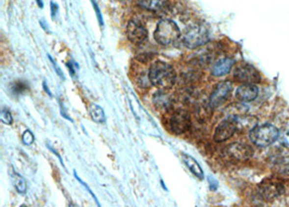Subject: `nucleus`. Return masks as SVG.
Instances as JSON below:
<instances>
[{"instance_id": "nucleus-21", "label": "nucleus", "mask_w": 289, "mask_h": 207, "mask_svg": "<svg viewBox=\"0 0 289 207\" xmlns=\"http://www.w3.org/2000/svg\"><path fill=\"white\" fill-rule=\"evenodd\" d=\"M0 116H1V121L3 122L4 124H11L12 123V115L11 114H10V111L7 109V108H3L1 110V115H0Z\"/></svg>"}, {"instance_id": "nucleus-28", "label": "nucleus", "mask_w": 289, "mask_h": 207, "mask_svg": "<svg viewBox=\"0 0 289 207\" xmlns=\"http://www.w3.org/2000/svg\"><path fill=\"white\" fill-rule=\"evenodd\" d=\"M50 6H51V14H52V17H54L55 13L57 12V6H56V4L54 2H51Z\"/></svg>"}, {"instance_id": "nucleus-13", "label": "nucleus", "mask_w": 289, "mask_h": 207, "mask_svg": "<svg viewBox=\"0 0 289 207\" xmlns=\"http://www.w3.org/2000/svg\"><path fill=\"white\" fill-rule=\"evenodd\" d=\"M234 65V61L232 58H221L214 63V65L212 66L211 72L212 75L215 77H221L224 75H228V73L231 71Z\"/></svg>"}, {"instance_id": "nucleus-16", "label": "nucleus", "mask_w": 289, "mask_h": 207, "mask_svg": "<svg viewBox=\"0 0 289 207\" xmlns=\"http://www.w3.org/2000/svg\"><path fill=\"white\" fill-rule=\"evenodd\" d=\"M168 4V0H139V6L149 11H161Z\"/></svg>"}, {"instance_id": "nucleus-5", "label": "nucleus", "mask_w": 289, "mask_h": 207, "mask_svg": "<svg viewBox=\"0 0 289 207\" xmlns=\"http://www.w3.org/2000/svg\"><path fill=\"white\" fill-rule=\"evenodd\" d=\"M234 77L236 80L244 82L245 84H255L261 80V76L258 70L249 65V64H240L234 70Z\"/></svg>"}, {"instance_id": "nucleus-31", "label": "nucleus", "mask_w": 289, "mask_h": 207, "mask_svg": "<svg viewBox=\"0 0 289 207\" xmlns=\"http://www.w3.org/2000/svg\"><path fill=\"white\" fill-rule=\"evenodd\" d=\"M68 207H76L75 205H73V204H71V205H68Z\"/></svg>"}, {"instance_id": "nucleus-30", "label": "nucleus", "mask_w": 289, "mask_h": 207, "mask_svg": "<svg viewBox=\"0 0 289 207\" xmlns=\"http://www.w3.org/2000/svg\"><path fill=\"white\" fill-rule=\"evenodd\" d=\"M36 1H37L39 8H43L44 7V3H43V1H41V0H36Z\"/></svg>"}, {"instance_id": "nucleus-6", "label": "nucleus", "mask_w": 289, "mask_h": 207, "mask_svg": "<svg viewBox=\"0 0 289 207\" xmlns=\"http://www.w3.org/2000/svg\"><path fill=\"white\" fill-rule=\"evenodd\" d=\"M231 92H232V83L230 81L219 82L209 97L210 107L215 108L221 106L229 98Z\"/></svg>"}, {"instance_id": "nucleus-32", "label": "nucleus", "mask_w": 289, "mask_h": 207, "mask_svg": "<svg viewBox=\"0 0 289 207\" xmlns=\"http://www.w3.org/2000/svg\"><path fill=\"white\" fill-rule=\"evenodd\" d=\"M21 207H27V206H26V205H24V204H23V205H21Z\"/></svg>"}, {"instance_id": "nucleus-10", "label": "nucleus", "mask_w": 289, "mask_h": 207, "mask_svg": "<svg viewBox=\"0 0 289 207\" xmlns=\"http://www.w3.org/2000/svg\"><path fill=\"white\" fill-rule=\"evenodd\" d=\"M237 124H236L235 119H227L223 120L221 123H220L217 129L214 131L213 134V139L217 142H223L228 140L229 138L232 137L236 130H237Z\"/></svg>"}, {"instance_id": "nucleus-12", "label": "nucleus", "mask_w": 289, "mask_h": 207, "mask_svg": "<svg viewBox=\"0 0 289 207\" xmlns=\"http://www.w3.org/2000/svg\"><path fill=\"white\" fill-rule=\"evenodd\" d=\"M259 90L255 84H243L237 90H236V98L239 99L240 102H252L258 96Z\"/></svg>"}, {"instance_id": "nucleus-8", "label": "nucleus", "mask_w": 289, "mask_h": 207, "mask_svg": "<svg viewBox=\"0 0 289 207\" xmlns=\"http://www.w3.org/2000/svg\"><path fill=\"white\" fill-rule=\"evenodd\" d=\"M252 153L254 151L248 145L240 144V142H234V144L229 145L224 149V156L236 161L248 160L249 158H251Z\"/></svg>"}, {"instance_id": "nucleus-7", "label": "nucleus", "mask_w": 289, "mask_h": 207, "mask_svg": "<svg viewBox=\"0 0 289 207\" xmlns=\"http://www.w3.org/2000/svg\"><path fill=\"white\" fill-rule=\"evenodd\" d=\"M191 126V116L186 111L179 110L173 114L169 119V127L175 134H183Z\"/></svg>"}, {"instance_id": "nucleus-19", "label": "nucleus", "mask_w": 289, "mask_h": 207, "mask_svg": "<svg viewBox=\"0 0 289 207\" xmlns=\"http://www.w3.org/2000/svg\"><path fill=\"white\" fill-rule=\"evenodd\" d=\"M275 166L277 168V171L281 172L282 174H289V157L281 159V160L275 164Z\"/></svg>"}, {"instance_id": "nucleus-9", "label": "nucleus", "mask_w": 289, "mask_h": 207, "mask_svg": "<svg viewBox=\"0 0 289 207\" xmlns=\"http://www.w3.org/2000/svg\"><path fill=\"white\" fill-rule=\"evenodd\" d=\"M148 29L140 20L130 21L127 26V37L133 44H142L148 38Z\"/></svg>"}, {"instance_id": "nucleus-4", "label": "nucleus", "mask_w": 289, "mask_h": 207, "mask_svg": "<svg viewBox=\"0 0 289 207\" xmlns=\"http://www.w3.org/2000/svg\"><path fill=\"white\" fill-rule=\"evenodd\" d=\"M209 39V30L203 24H193L186 28L183 35V42L188 49H196L207 44Z\"/></svg>"}, {"instance_id": "nucleus-22", "label": "nucleus", "mask_w": 289, "mask_h": 207, "mask_svg": "<svg viewBox=\"0 0 289 207\" xmlns=\"http://www.w3.org/2000/svg\"><path fill=\"white\" fill-rule=\"evenodd\" d=\"M22 139H23V142H24V144H25L26 146H30V145L34 142L35 137H34V135H33V133H31L29 130H26V131L23 133Z\"/></svg>"}, {"instance_id": "nucleus-2", "label": "nucleus", "mask_w": 289, "mask_h": 207, "mask_svg": "<svg viewBox=\"0 0 289 207\" xmlns=\"http://www.w3.org/2000/svg\"><path fill=\"white\" fill-rule=\"evenodd\" d=\"M251 142L258 147H267L280 138V131L272 124H261L254 126L249 133Z\"/></svg>"}, {"instance_id": "nucleus-17", "label": "nucleus", "mask_w": 289, "mask_h": 207, "mask_svg": "<svg viewBox=\"0 0 289 207\" xmlns=\"http://www.w3.org/2000/svg\"><path fill=\"white\" fill-rule=\"evenodd\" d=\"M89 114H90L91 119L97 122V123H104L105 122V114L102 107H100L99 105L93 104L89 108Z\"/></svg>"}, {"instance_id": "nucleus-3", "label": "nucleus", "mask_w": 289, "mask_h": 207, "mask_svg": "<svg viewBox=\"0 0 289 207\" xmlns=\"http://www.w3.org/2000/svg\"><path fill=\"white\" fill-rule=\"evenodd\" d=\"M181 33L178 25L171 20H161L157 24L154 33V38L161 46H169L175 44L180 38Z\"/></svg>"}, {"instance_id": "nucleus-20", "label": "nucleus", "mask_w": 289, "mask_h": 207, "mask_svg": "<svg viewBox=\"0 0 289 207\" xmlns=\"http://www.w3.org/2000/svg\"><path fill=\"white\" fill-rule=\"evenodd\" d=\"M27 83H25L23 81H18L12 86V91L14 94H22L27 90Z\"/></svg>"}, {"instance_id": "nucleus-25", "label": "nucleus", "mask_w": 289, "mask_h": 207, "mask_svg": "<svg viewBox=\"0 0 289 207\" xmlns=\"http://www.w3.org/2000/svg\"><path fill=\"white\" fill-rule=\"evenodd\" d=\"M208 182H209V188L211 191H215L218 189V182L212 177H208Z\"/></svg>"}, {"instance_id": "nucleus-26", "label": "nucleus", "mask_w": 289, "mask_h": 207, "mask_svg": "<svg viewBox=\"0 0 289 207\" xmlns=\"http://www.w3.org/2000/svg\"><path fill=\"white\" fill-rule=\"evenodd\" d=\"M93 2V7H94V10H96V12H97V15H98V20H99V23H100V25L101 26H103V20H102V15H101V12H100V10H99V7H98V4L94 2V1H92Z\"/></svg>"}, {"instance_id": "nucleus-11", "label": "nucleus", "mask_w": 289, "mask_h": 207, "mask_svg": "<svg viewBox=\"0 0 289 207\" xmlns=\"http://www.w3.org/2000/svg\"><path fill=\"white\" fill-rule=\"evenodd\" d=\"M259 192L262 198L266 201H271L276 199L284 192V187L276 180H263L259 184Z\"/></svg>"}, {"instance_id": "nucleus-15", "label": "nucleus", "mask_w": 289, "mask_h": 207, "mask_svg": "<svg viewBox=\"0 0 289 207\" xmlns=\"http://www.w3.org/2000/svg\"><path fill=\"white\" fill-rule=\"evenodd\" d=\"M153 103L156 108L160 110H168L172 105V98L165 91H158L154 94Z\"/></svg>"}, {"instance_id": "nucleus-18", "label": "nucleus", "mask_w": 289, "mask_h": 207, "mask_svg": "<svg viewBox=\"0 0 289 207\" xmlns=\"http://www.w3.org/2000/svg\"><path fill=\"white\" fill-rule=\"evenodd\" d=\"M12 178H13L14 187H15V189H17L18 192L20 194H25L26 190H27V184H26L25 178L21 176V175L18 173H14L12 175Z\"/></svg>"}, {"instance_id": "nucleus-24", "label": "nucleus", "mask_w": 289, "mask_h": 207, "mask_svg": "<svg viewBox=\"0 0 289 207\" xmlns=\"http://www.w3.org/2000/svg\"><path fill=\"white\" fill-rule=\"evenodd\" d=\"M280 141L284 147H286L289 149V131L283 133V134L280 136Z\"/></svg>"}, {"instance_id": "nucleus-23", "label": "nucleus", "mask_w": 289, "mask_h": 207, "mask_svg": "<svg viewBox=\"0 0 289 207\" xmlns=\"http://www.w3.org/2000/svg\"><path fill=\"white\" fill-rule=\"evenodd\" d=\"M74 176H75V178H76V179L78 180V182H79V183L81 184V185H83V187H85V188H86V190L88 191V192H89V193H90V195L92 196V198H93V200H94V201H96V203L98 204V206H99V207H101V204H100V202L98 201V199H97V196H96V194H94V193L92 192V190H91L90 188H89V185H88V184H86L85 183H83V182H82V180L80 179V177H78V176H77V174H76V172H75V174H74Z\"/></svg>"}, {"instance_id": "nucleus-14", "label": "nucleus", "mask_w": 289, "mask_h": 207, "mask_svg": "<svg viewBox=\"0 0 289 207\" xmlns=\"http://www.w3.org/2000/svg\"><path fill=\"white\" fill-rule=\"evenodd\" d=\"M181 157H182L183 162H184V164L187 166V168L190 169V171L192 172V174H193V175H195V176H196L198 179L203 180L204 177H205V176H204V171H203L202 166L199 165V163L195 160V159H194V158L191 157V156L186 155V153H182Z\"/></svg>"}, {"instance_id": "nucleus-27", "label": "nucleus", "mask_w": 289, "mask_h": 207, "mask_svg": "<svg viewBox=\"0 0 289 207\" xmlns=\"http://www.w3.org/2000/svg\"><path fill=\"white\" fill-rule=\"evenodd\" d=\"M49 58H50V61H51V63H52V65L54 66V68H55V71L57 72V75H59L60 77H62V79H64V75H63V72L60 70V68L57 67V65H56V64H55V62H54L53 58H52L50 55H49Z\"/></svg>"}, {"instance_id": "nucleus-1", "label": "nucleus", "mask_w": 289, "mask_h": 207, "mask_svg": "<svg viewBox=\"0 0 289 207\" xmlns=\"http://www.w3.org/2000/svg\"><path fill=\"white\" fill-rule=\"evenodd\" d=\"M149 78L153 86L161 89H170L176 82V71L169 64L157 61L152 64Z\"/></svg>"}, {"instance_id": "nucleus-29", "label": "nucleus", "mask_w": 289, "mask_h": 207, "mask_svg": "<svg viewBox=\"0 0 289 207\" xmlns=\"http://www.w3.org/2000/svg\"><path fill=\"white\" fill-rule=\"evenodd\" d=\"M44 89L46 90V92L49 94V96H52L51 93H50V91H49V90H48V87H47V82H44Z\"/></svg>"}]
</instances>
